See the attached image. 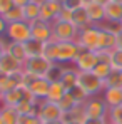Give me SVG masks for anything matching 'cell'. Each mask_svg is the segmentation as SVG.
I'll list each match as a JSON object with an SVG mask.
<instances>
[{
	"mask_svg": "<svg viewBox=\"0 0 122 124\" xmlns=\"http://www.w3.org/2000/svg\"><path fill=\"white\" fill-rule=\"evenodd\" d=\"M59 106H60V109L64 111V112H67V111H70L72 107H75V106H77V102H75V99H74V97L69 94V91H67V94H65V96L60 99Z\"/></svg>",
	"mask_w": 122,
	"mask_h": 124,
	"instance_id": "cell-34",
	"label": "cell"
},
{
	"mask_svg": "<svg viewBox=\"0 0 122 124\" xmlns=\"http://www.w3.org/2000/svg\"><path fill=\"white\" fill-rule=\"evenodd\" d=\"M7 42L8 40H3L2 37H0V57L5 54V49H7Z\"/></svg>",
	"mask_w": 122,
	"mask_h": 124,
	"instance_id": "cell-41",
	"label": "cell"
},
{
	"mask_svg": "<svg viewBox=\"0 0 122 124\" xmlns=\"http://www.w3.org/2000/svg\"><path fill=\"white\" fill-rule=\"evenodd\" d=\"M121 124H122V123H121Z\"/></svg>",
	"mask_w": 122,
	"mask_h": 124,
	"instance_id": "cell-51",
	"label": "cell"
},
{
	"mask_svg": "<svg viewBox=\"0 0 122 124\" xmlns=\"http://www.w3.org/2000/svg\"><path fill=\"white\" fill-rule=\"evenodd\" d=\"M54 65H55V62L49 61L43 55H37V57H29L23 62V70L32 72L37 77H47L50 74V70L54 69Z\"/></svg>",
	"mask_w": 122,
	"mask_h": 124,
	"instance_id": "cell-4",
	"label": "cell"
},
{
	"mask_svg": "<svg viewBox=\"0 0 122 124\" xmlns=\"http://www.w3.org/2000/svg\"><path fill=\"white\" fill-rule=\"evenodd\" d=\"M67 94V89L64 87V84L60 81H52L50 87H49V94H47V101H52V102H60V99Z\"/></svg>",
	"mask_w": 122,
	"mask_h": 124,
	"instance_id": "cell-23",
	"label": "cell"
},
{
	"mask_svg": "<svg viewBox=\"0 0 122 124\" xmlns=\"http://www.w3.org/2000/svg\"><path fill=\"white\" fill-rule=\"evenodd\" d=\"M7 25H8V23H7L5 19L0 15V37H2V35H5V32H7Z\"/></svg>",
	"mask_w": 122,
	"mask_h": 124,
	"instance_id": "cell-39",
	"label": "cell"
},
{
	"mask_svg": "<svg viewBox=\"0 0 122 124\" xmlns=\"http://www.w3.org/2000/svg\"><path fill=\"white\" fill-rule=\"evenodd\" d=\"M117 2H122V0H117Z\"/></svg>",
	"mask_w": 122,
	"mask_h": 124,
	"instance_id": "cell-50",
	"label": "cell"
},
{
	"mask_svg": "<svg viewBox=\"0 0 122 124\" xmlns=\"http://www.w3.org/2000/svg\"><path fill=\"white\" fill-rule=\"evenodd\" d=\"M80 29L75 27L70 20H54L52 22V40L55 42H77Z\"/></svg>",
	"mask_w": 122,
	"mask_h": 124,
	"instance_id": "cell-1",
	"label": "cell"
},
{
	"mask_svg": "<svg viewBox=\"0 0 122 124\" xmlns=\"http://www.w3.org/2000/svg\"><path fill=\"white\" fill-rule=\"evenodd\" d=\"M69 94H70V96L75 99V102H77V104H85L87 101H89V97H90V96H89V94H87V92L82 89L80 85L72 87V89L69 91Z\"/></svg>",
	"mask_w": 122,
	"mask_h": 124,
	"instance_id": "cell-31",
	"label": "cell"
},
{
	"mask_svg": "<svg viewBox=\"0 0 122 124\" xmlns=\"http://www.w3.org/2000/svg\"><path fill=\"white\" fill-rule=\"evenodd\" d=\"M49 87H50V81L47 77H37L27 89L37 101H45L49 94Z\"/></svg>",
	"mask_w": 122,
	"mask_h": 124,
	"instance_id": "cell-14",
	"label": "cell"
},
{
	"mask_svg": "<svg viewBox=\"0 0 122 124\" xmlns=\"http://www.w3.org/2000/svg\"><path fill=\"white\" fill-rule=\"evenodd\" d=\"M77 85H80L82 89L90 96V97H94V96H97V94H100L104 92V89H105V85H104V81L99 79L92 70H79V79H77Z\"/></svg>",
	"mask_w": 122,
	"mask_h": 124,
	"instance_id": "cell-2",
	"label": "cell"
},
{
	"mask_svg": "<svg viewBox=\"0 0 122 124\" xmlns=\"http://www.w3.org/2000/svg\"><path fill=\"white\" fill-rule=\"evenodd\" d=\"M42 55H43V57H47L49 61H52V62L57 61V42H55V40L43 42V47H42Z\"/></svg>",
	"mask_w": 122,
	"mask_h": 124,
	"instance_id": "cell-29",
	"label": "cell"
},
{
	"mask_svg": "<svg viewBox=\"0 0 122 124\" xmlns=\"http://www.w3.org/2000/svg\"><path fill=\"white\" fill-rule=\"evenodd\" d=\"M30 30H32V39L39 42H49L52 40V23L50 22H45L39 19V20L32 22L30 23Z\"/></svg>",
	"mask_w": 122,
	"mask_h": 124,
	"instance_id": "cell-12",
	"label": "cell"
},
{
	"mask_svg": "<svg viewBox=\"0 0 122 124\" xmlns=\"http://www.w3.org/2000/svg\"><path fill=\"white\" fill-rule=\"evenodd\" d=\"M49 124H62V123H60V121H59V123H49Z\"/></svg>",
	"mask_w": 122,
	"mask_h": 124,
	"instance_id": "cell-48",
	"label": "cell"
},
{
	"mask_svg": "<svg viewBox=\"0 0 122 124\" xmlns=\"http://www.w3.org/2000/svg\"><path fill=\"white\" fill-rule=\"evenodd\" d=\"M77 44H79L80 49L97 52V49H99V27L97 25H89V27L80 29L79 37H77Z\"/></svg>",
	"mask_w": 122,
	"mask_h": 124,
	"instance_id": "cell-6",
	"label": "cell"
},
{
	"mask_svg": "<svg viewBox=\"0 0 122 124\" xmlns=\"http://www.w3.org/2000/svg\"><path fill=\"white\" fill-rule=\"evenodd\" d=\"M122 19V2L112 0L105 5V20L109 23H115L119 25V22Z\"/></svg>",
	"mask_w": 122,
	"mask_h": 124,
	"instance_id": "cell-18",
	"label": "cell"
},
{
	"mask_svg": "<svg viewBox=\"0 0 122 124\" xmlns=\"http://www.w3.org/2000/svg\"><path fill=\"white\" fill-rule=\"evenodd\" d=\"M109 62H110L112 69H115V70H122V49H114V50L110 52Z\"/></svg>",
	"mask_w": 122,
	"mask_h": 124,
	"instance_id": "cell-33",
	"label": "cell"
},
{
	"mask_svg": "<svg viewBox=\"0 0 122 124\" xmlns=\"http://www.w3.org/2000/svg\"><path fill=\"white\" fill-rule=\"evenodd\" d=\"M72 23H74L75 27H79V29H84V27L92 25V20H90V17H89V14H87L85 5L75 8V10L72 12Z\"/></svg>",
	"mask_w": 122,
	"mask_h": 124,
	"instance_id": "cell-21",
	"label": "cell"
},
{
	"mask_svg": "<svg viewBox=\"0 0 122 124\" xmlns=\"http://www.w3.org/2000/svg\"><path fill=\"white\" fill-rule=\"evenodd\" d=\"M77 79H79V70H77L75 67H62L59 81L64 84V87H65L67 91H70L72 87L77 85Z\"/></svg>",
	"mask_w": 122,
	"mask_h": 124,
	"instance_id": "cell-20",
	"label": "cell"
},
{
	"mask_svg": "<svg viewBox=\"0 0 122 124\" xmlns=\"http://www.w3.org/2000/svg\"><path fill=\"white\" fill-rule=\"evenodd\" d=\"M17 124H42L37 114H20Z\"/></svg>",
	"mask_w": 122,
	"mask_h": 124,
	"instance_id": "cell-35",
	"label": "cell"
},
{
	"mask_svg": "<svg viewBox=\"0 0 122 124\" xmlns=\"http://www.w3.org/2000/svg\"><path fill=\"white\" fill-rule=\"evenodd\" d=\"M3 19L7 23H12V22H22L25 20V14H23V7L22 5H15L12 10H8L5 15H3Z\"/></svg>",
	"mask_w": 122,
	"mask_h": 124,
	"instance_id": "cell-27",
	"label": "cell"
},
{
	"mask_svg": "<svg viewBox=\"0 0 122 124\" xmlns=\"http://www.w3.org/2000/svg\"><path fill=\"white\" fill-rule=\"evenodd\" d=\"M119 27H121V29H122V19H121V22H119Z\"/></svg>",
	"mask_w": 122,
	"mask_h": 124,
	"instance_id": "cell-47",
	"label": "cell"
},
{
	"mask_svg": "<svg viewBox=\"0 0 122 124\" xmlns=\"http://www.w3.org/2000/svg\"><path fill=\"white\" fill-rule=\"evenodd\" d=\"M117 49V27H99V49L104 52H112Z\"/></svg>",
	"mask_w": 122,
	"mask_h": 124,
	"instance_id": "cell-9",
	"label": "cell"
},
{
	"mask_svg": "<svg viewBox=\"0 0 122 124\" xmlns=\"http://www.w3.org/2000/svg\"><path fill=\"white\" fill-rule=\"evenodd\" d=\"M112 70H114V69H112V65H110V62H109V61H99V62H97V65L94 67L92 72H94L99 79L105 81V79L110 76Z\"/></svg>",
	"mask_w": 122,
	"mask_h": 124,
	"instance_id": "cell-26",
	"label": "cell"
},
{
	"mask_svg": "<svg viewBox=\"0 0 122 124\" xmlns=\"http://www.w3.org/2000/svg\"><path fill=\"white\" fill-rule=\"evenodd\" d=\"M62 10V3H57L54 0H42L40 2V19L45 22H52L57 20L59 14Z\"/></svg>",
	"mask_w": 122,
	"mask_h": 124,
	"instance_id": "cell-13",
	"label": "cell"
},
{
	"mask_svg": "<svg viewBox=\"0 0 122 124\" xmlns=\"http://www.w3.org/2000/svg\"><path fill=\"white\" fill-rule=\"evenodd\" d=\"M19 116H20V114L17 112L15 107L5 106V107L0 111V119H2L3 124H17L19 123Z\"/></svg>",
	"mask_w": 122,
	"mask_h": 124,
	"instance_id": "cell-25",
	"label": "cell"
},
{
	"mask_svg": "<svg viewBox=\"0 0 122 124\" xmlns=\"http://www.w3.org/2000/svg\"><path fill=\"white\" fill-rule=\"evenodd\" d=\"M67 124H84V123H67Z\"/></svg>",
	"mask_w": 122,
	"mask_h": 124,
	"instance_id": "cell-46",
	"label": "cell"
},
{
	"mask_svg": "<svg viewBox=\"0 0 122 124\" xmlns=\"http://www.w3.org/2000/svg\"><path fill=\"white\" fill-rule=\"evenodd\" d=\"M85 106V112L89 119H107L109 114V106L105 104V101L102 97H89V101L84 104Z\"/></svg>",
	"mask_w": 122,
	"mask_h": 124,
	"instance_id": "cell-7",
	"label": "cell"
},
{
	"mask_svg": "<svg viewBox=\"0 0 122 124\" xmlns=\"http://www.w3.org/2000/svg\"><path fill=\"white\" fill-rule=\"evenodd\" d=\"M7 39L12 42H25L32 39V30H30V23L27 20L22 22H12L7 25V32H5Z\"/></svg>",
	"mask_w": 122,
	"mask_h": 124,
	"instance_id": "cell-5",
	"label": "cell"
},
{
	"mask_svg": "<svg viewBox=\"0 0 122 124\" xmlns=\"http://www.w3.org/2000/svg\"><path fill=\"white\" fill-rule=\"evenodd\" d=\"M54 2H57V3H62V5H64V2H65V0H54Z\"/></svg>",
	"mask_w": 122,
	"mask_h": 124,
	"instance_id": "cell-45",
	"label": "cell"
},
{
	"mask_svg": "<svg viewBox=\"0 0 122 124\" xmlns=\"http://www.w3.org/2000/svg\"><path fill=\"white\" fill-rule=\"evenodd\" d=\"M107 121H109V124H121L122 123V104L109 109Z\"/></svg>",
	"mask_w": 122,
	"mask_h": 124,
	"instance_id": "cell-32",
	"label": "cell"
},
{
	"mask_svg": "<svg viewBox=\"0 0 122 124\" xmlns=\"http://www.w3.org/2000/svg\"><path fill=\"white\" fill-rule=\"evenodd\" d=\"M64 111L60 109V106L57 102L52 101H39L37 106V116L42 121V124H49V123H59L62 119Z\"/></svg>",
	"mask_w": 122,
	"mask_h": 124,
	"instance_id": "cell-3",
	"label": "cell"
},
{
	"mask_svg": "<svg viewBox=\"0 0 122 124\" xmlns=\"http://www.w3.org/2000/svg\"><path fill=\"white\" fill-rule=\"evenodd\" d=\"M85 8H87V14L92 20V25H100L102 22L105 20V7L104 5L90 0V2L85 3Z\"/></svg>",
	"mask_w": 122,
	"mask_h": 124,
	"instance_id": "cell-17",
	"label": "cell"
},
{
	"mask_svg": "<svg viewBox=\"0 0 122 124\" xmlns=\"http://www.w3.org/2000/svg\"><path fill=\"white\" fill-rule=\"evenodd\" d=\"M94 2H97V3H100V5H104V7H105V5H107L109 2H112V0H94Z\"/></svg>",
	"mask_w": 122,
	"mask_h": 124,
	"instance_id": "cell-43",
	"label": "cell"
},
{
	"mask_svg": "<svg viewBox=\"0 0 122 124\" xmlns=\"http://www.w3.org/2000/svg\"><path fill=\"white\" fill-rule=\"evenodd\" d=\"M84 124H109V121L107 119H85L84 121Z\"/></svg>",
	"mask_w": 122,
	"mask_h": 124,
	"instance_id": "cell-38",
	"label": "cell"
},
{
	"mask_svg": "<svg viewBox=\"0 0 122 124\" xmlns=\"http://www.w3.org/2000/svg\"><path fill=\"white\" fill-rule=\"evenodd\" d=\"M102 99L110 107L121 106L122 104V87H105L102 92Z\"/></svg>",
	"mask_w": 122,
	"mask_h": 124,
	"instance_id": "cell-19",
	"label": "cell"
},
{
	"mask_svg": "<svg viewBox=\"0 0 122 124\" xmlns=\"http://www.w3.org/2000/svg\"><path fill=\"white\" fill-rule=\"evenodd\" d=\"M97 62H99V55H97V52L80 49L79 55L75 57V61L72 62V64L75 65L77 70H80V72H82V70H94V67L97 65Z\"/></svg>",
	"mask_w": 122,
	"mask_h": 124,
	"instance_id": "cell-11",
	"label": "cell"
},
{
	"mask_svg": "<svg viewBox=\"0 0 122 124\" xmlns=\"http://www.w3.org/2000/svg\"><path fill=\"white\" fill-rule=\"evenodd\" d=\"M117 49H122V29L117 25Z\"/></svg>",
	"mask_w": 122,
	"mask_h": 124,
	"instance_id": "cell-40",
	"label": "cell"
},
{
	"mask_svg": "<svg viewBox=\"0 0 122 124\" xmlns=\"http://www.w3.org/2000/svg\"><path fill=\"white\" fill-rule=\"evenodd\" d=\"M84 2H85V3H87V2H90V0H84Z\"/></svg>",
	"mask_w": 122,
	"mask_h": 124,
	"instance_id": "cell-49",
	"label": "cell"
},
{
	"mask_svg": "<svg viewBox=\"0 0 122 124\" xmlns=\"http://www.w3.org/2000/svg\"><path fill=\"white\" fill-rule=\"evenodd\" d=\"M42 47H43V42L39 40H30L25 42V50H27V59L29 57H37V55H42Z\"/></svg>",
	"mask_w": 122,
	"mask_h": 124,
	"instance_id": "cell-28",
	"label": "cell"
},
{
	"mask_svg": "<svg viewBox=\"0 0 122 124\" xmlns=\"http://www.w3.org/2000/svg\"><path fill=\"white\" fill-rule=\"evenodd\" d=\"M0 70L12 76V74H17L23 70V62L17 61L14 55H10L8 52H5L2 57H0Z\"/></svg>",
	"mask_w": 122,
	"mask_h": 124,
	"instance_id": "cell-15",
	"label": "cell"
},
{
	"mask_svg": "<svg viewBox=\"0 0 122 124\" xmlns=\"http://www.w3.org/2000/svg\"><path fill=\"white\" fill-rule=\"evenodd\" d=\"M80 47L77 42H57V61L55 64H69L74 62L79 55Z\"/></svg>",
	"mask_w": 122,
	"mask_h": 124,
	"instance_id": "cell-8",
	"label": "cell"
},
{
	"mask_svg": "<svg viewBox=\"0 0 122 124\" xmlns=\"http://www.w3.org/2000/svg\"><path fill=\"white\" fill-rule=\"evenodd\" d=\"M85 5V2L84 0H65L64 2V7L65 8H69V10H75V8H79V7H84Z\"/></svg>",
	"mask_w": 122,
	"mask_h": 124,
	"instance_id": "cell-37",
	"label": "cell"
},
{
	"mask_svg": "<svg viewBox=\"0 0 122 124\" xmlns=\"http://www.w3.org/2000/svg\"><path fill=\"white\" fill-rule=\"evenodd\" d=\"M3 92H5V91L0 87V102H2V99H3Z\"/></svg>",
	"mask_w": 122,
	"mask_h": 124,
	"instance_id": "cell-44",
	"label": "cell"
},
{
	"mask_svg": "<svg viewBox=\"0 0 122 124\" xmlns=\"http://www.w3.org/2000/svg\"><path fill=\"white\" fill-rule=\"evenodd\" d=\"M5 52H8L10 55H14L17 61L25 62L27 61V50H25V44L23 42H12L8 40L7 42V49Z\"/></svg>",
	"mask_w": 122,
	"mask_h": 124,
	"instance_id": "cell-22",
	"label": "cell"
},
{
	"mask_svg": "<svg viewBox=\"0 0 122 124\" xmlns=\"http://www.w3.org/2000/svg\"><path fill=\"white\" fill-rule=\"evenodd\" d=\"M87 119V112H85V106L84 104H77L75 107H72L70 111L64 112L62 114V124H67V123H84Z\"/></svg>",
	"mask_w": 122,
	"mask_h": 124,
	"instance_id": "cell-16",
	"label": "cell"
},
{
	"mask_svg": "<svg viewBox=\"0 0 122 124\" xmlns=\"http://www.w3.org/2000/svg\"><path fill=\"white\" fill-rule=\"evenodd\" d=\"M25 97H30V99H35L30 92H29V89L27 87H23V85H17V87H12V89H8V91H5L3 92V104L5 106H8V107H15L19 102H22ZM37 101V99H35Z\"/></svg>",
	"mask_w": 122,
	"mask_h": 124,
	"instance_id": "cell-10",
	"label": "cell"
},
{
	"mask_svg": "<svg viewBox=\"0 0 122 124\" xmlns=\"http://www.w3.org/2000/svg\"><path fill=\"white\" fill-rule=\"evenodd\" d=\"M29 2H32V0H15V5H22V7H23V5H27Z\"/></svg>",
	"mask_w": 122,
	"mask_h": 124,
	"instance_id": "cell-42",
	"label": "cell"
},
{
	"mask_svg": "<svg viewBox=\"0 0 122 124\" xmlns=\"http://www.w3.org/2000/svg\"><path fill=\"white\" fill-rule=\"evenodd\" d=\"M105 87H122V70H112L110 76L104 81Z\"/></svg>",
	"mask_w": 122,
	"mask_h": 124,
	"instance_id": "cell-30",
	"label": "cell"
},
{
	"mask_svg": "<svg viewBox=\"0 0 122 124\" xmlns=\"http://www.w3.org/2000/svg\"><path fill=\"white\" fill-rule=\"evenodd\" d=\"M15 7V0H0V15L3 17L8 10Z\"/></svg>",
	"mask_w": 122,
	"mask_h": 124,
	"instance_id": "cell-36",
	"label": "cell"
},
{
	"mask_svg": "<svg viewBox=\"0 0 122 124\" xmlns=\"http://www.w3.org/2000/svg\"><path fill=\"white\" fill-rule=\"evenodd\" d=\"M23 14H25V20L29 23L39 20L40 19V2L39 0H32L27 5H23Z\"/></svg>",
	"mask_w": 122,
	"mask_h": 124,
	"instance_id": "cell-24",
	"label": "cell"
}]
</instances>
